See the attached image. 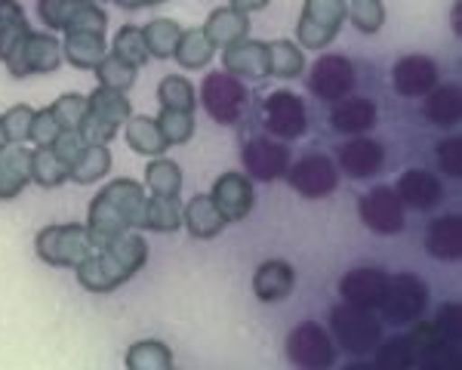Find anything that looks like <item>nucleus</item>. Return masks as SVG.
I'll return each instance as SVG.
<instances>
[{
  "mask_svg": "<svg viewBox=\"0 0 462 370\" xmlns=\"http://www.w3.org/2000/svg\"><path fill=\"white\" fill-rule=\"evenodd\" d=\"M84 0H37V13H41V22L53 32H69L74 13Z\"/></svg>",
  "mask_w": 462,
  "mask_h": 370,
  "instance_id": "obj_45",
  "label": "nucleus"
},
{
  "mask_svg": "<svg viewBox=\"0 0 462 370\" xmlns=\"http://www.w3.org/2000/svg\"><path fill=\"white\" fill-rule=\"evenodd\" d=\"M426 247L435 259L453 263L462 256V219L459 217H441L429 226Z\"/></svg>",
  "mask_w": 462,
  "mask_h": 370,
  "instance_id": "obj_27",
  "label": "nucleus"
},
{
  "mask_svg": "<svg viewBox=\"0 0 462 370\" xmlns=\"http://www.w3.org/2000/svg\"><path fill=\"white\" fill-rule=\"evenodd\" d=\"M143 34L148 43V53L154 59H170L176 53L179 37H182V25L173 19H154L143 28Z\"/></svg>",
  "mask_w": 462,
  "mask_h": 370,
  "instance_id": "obj_36",
  "label": "nucleus"
},
{
  "mask_svg": "<svg viewBox=\"0 0 462 370\" xmlns=\"http://www.w3.org/2000/svg\"><path fill=\"white\" fill-rule=\"evenodd\" d=\"M28 25L25 10H22L19 0H0V34L10 32V28Z\"/></svg>",
  "mask_w": 462,
  "mask_h": 370,
  "instance_id": "obj_53",
  "label": "nucleus"
},
{
  "mask_svg": "<svg viewBox=\"0 0 462 370\" xmlns=\"http://www.w3.org/2000/svg\"><path fill=\"white\" fill-rule=\"evenodd\" d=\"M34 250L43 263L59 265V269H78L84 259L93 254V241H89L87 226L69 222V226H47L37 232Z\"/></svg>",
  "mask_w": 462,
  "mask_h": 370,
  "instance_id": "obj_4",
  "label": "nucleus"
},
{
  "mask_svg": "<svg viewBox=\"0 0 462 370\" xmlns=\"http://www.w3.org/2000/svg\"><path fill=\"white\" fill-rule=\"evenodd\" d=\"M250 93L241 78L228 71H213L200 84V106L216 124H237L247 111Z\"/></svg>",
  "mask_w": 462,
  "mask_h": 370,
  "instance_id": "obj_6",
  "label": "nucleus"
},
{
  "mask_svg": "<svg viewBox=\"0 0 462 370\" xmlns=\"http://www.w3.org/2000/svg\"><path fill=\"white\" fill-rule=\"evenodd\" d=\"M394 191H398L401 204L413 207V210H431L444 198L441 180L435 173H429V170H407L398 180V189Z\"/></svg>",
  "mask_w": 462,
  "mask_h": 370,
  "instance_id": "obj_22",
  "label": "nucleus"
},
{
  "mask_svg": "<svg viewBox=\"0 0 462 370\" xmlns=\"http://www.w3.org/2000/svg\"><path fill=\"white\" fill-rule=\"evenodd\" d=\"M222 65L241 80H263L268 78V43L244 37L222 50Z\"/></svg>",
  "mask_w": 462,
  "mask_h": 370,
  "instance_id": "obj_17",
  "label": "nucleus"
},
{
  "mask_svg": "<svg viewBox=\"0 0 462 370\" xmlns=\"http://www.w3.org/2000/svg\"><path fill=\"white\" fill-rule=\"evenodd\" d=\"M346 16V0H305L300 25H296L300 43L305 50H324L339 34Z\"/></svg>",
  "mask_w": 462,
  "mask_h": 370,
  "instance_id": "obj_8",
  "label": "nucleus"
},
{
  "mask_svg": "<svg viewBox=\"0 0 462 370\" xmlns=\"http://www.w3.org/2000/svg\"><path fill=\"white\" fill-rule=\"evenodd\" d=\"M126 121H130V102L124 99V93L96 87L87 96V117L80 124V133L89 145H108Z\"/></svg>",
  "mask_w": 462,
  "mask_h": 370,
  "instance_id": "obj_3",
  "label": "nucleus"
},
{
  "mask_svg": "<svg viewBox=\"0 0 462 370\" xmlns=\"http://www.w3.org/2000/svg\"><path fill=\"white\" fill-rule=\"evenodd\" d=\"M213 201L228 222H241L253 210V182L244 173H222L213 182Z\"/></svg>",
  "mask_w": 462,
  "mask_h": 370,
  "instance_id": "obj_16",
  "label": "nucleus"
},
{
  "mask_svg": "<svg viewBox=\"0 0 462 370\" xmlns=\"http://www.w3.org/2000/svg\"><path fill=\"white\" fill-rule=\"evenodd\" d=\"M87 145L89 143L84 139V133H80V130H62V133H59V139L50 148H53V152L59 154V161H62V164L71 170L80 158H84Z\"/></svg>",
  "mask_w": 462,
  "mask_h": 370,
  "instance_id": "obj_49",
  "label": "nucleus"
},
{
  "mask_svg": "<svg viewBox=\"0 0 462 370\" xmlns=\"http://www.w3.org/2000/svg\"><path fill=\"white\" fill-rule=\"evenodd\" d=\"M330 328L337 343L352 355H370L383 343V321L370 309H355L342 302L330 312Z\"/></svg>",
  "mask_w": 462,
  "mask_h": 370,
  "instance_id": "obj_5",
  "label": "nucleus"
},
{
  "mask_svg": "<svg viewBox=\"0 0 462 370\" xmlns=\"http://www.w3.org/2000/svg\"><path fill=\"white\" fill-rule=\"evenodd\" d=\"M126 145L136 154H148V158H161L167 152V139L158 127V121L148 115H136L126 121Z\"/></svg>",
  "mask_w": 462,
  "mask_h": 370,
  "instance_id": "obj_28",
  "label": "nucleus"
},
{
  "mask_svg": "<svg viewBox=\"0 0 462 370\" xmlns=\"http://www.w3.org/2000/svg\"><path fill=\"white\" fill-rule=\"evenodd\" d=\"M93 4H96V0H93Z\"/></svg>",
  "mask_w": 462,
  "mask_h": 370,
  "instance_id": "obj_58",
  "label": "nucleus"
},
{
  "mask_svg": "<svg viewBox=\"0 0 462 370\" xmlns=\"http://www.w3.org/2000/svg\"><path fill=\"white\" fill-rule=\"evenodd\" d=\"M241 161L247 167V173L253 180L259 182H274L287 173L290 167V152L284 145L272 143L265 136H256V139H247L241 148Z\"/></svg>",
  "mask_w": 462,
  "mask_h": 370,
  "instance_id": "obj_15",
  "label": "nucleus"
},
{
  "mask_svg": "<svg viewBox=\"0 0 462 370\" xmlns=\"http://www.w3.org/2000/svg\"><path fill=\"white\" fill-rule=\"evenodd\" d=\"M355 87V65L348 62L346 56H320L315 65H311L309 74V90L324 102H339L352 93Z\"/></svg>",
  "mask_w": 462,
  "mask_h": 370,
  "instance_id": "obj_14",
  "label": "nucleus"
},
{
  "mask_svg": "<svg viewBox=\"0 0 462 370\" xmlns=\"http://www.w3.org/2000/svg\"><path fill=\"white\" fill-rule=\"evenodd\" d=\"M293 284H296V272L284 259H268V263L256 269V275H253V293L263 302L287 300L293 293Z\"/></svg>",
  "mask_w": 462,
  "mask_h": 370,
  "instance_id": "obj_23",
  "label": "nucleus"
},
{
  "mask_svg": "<svg viewBox=\"0 0 462 370\" xmlns=\"http://www.w3.org/2000/svg\"><path fill=\"white\" fill-rule=\"evenodd\" d=\"M376 367L383 370H407L416 367V355L410 337H392L376 346Z\"/></svg>",
  "mask_w": 462,
  "mask_h": 370,
  "instance_id": "obj_41",
  "label": "nucleus"
},
{
  "mask_svg": "<svg viewBox=\"0 0 462 370\" xmlns=\"http://www.w3.org/2000/svg\"><path fill=\"white\" fill-rule=\"evenodd\" d=\"M108 170H111V152H108V148L106 145H87L84 158L71 167L69 180H74L78 185H93V182H99Z\"/></svg>",
  "mask_w": 462,
  "mask_h": 370,
  "instance_id": "obj_38",
  "label": "nucleus"
},
{
  "mask_svg": "<svg viewBox=\"0 0 462 370\" xmlns=\"http://www.w3.org/2000/svg\"><path fill=\"white\" fill-rule=\"evenodd\" d=\"M204 34L213 47L226 50V47H231V43L250 37V16L241 10H231V6H226V10H216V13H210V19H207Z\"/></svg>",
  "mask_w": 462,
  "mask_h": 370,
  "instance_id": "obj_25",
  "label": "nucleus"
},
{
  "mask_svg": "<svg viewBox=\"0 0 462 370\" xmlns=\"http://www.w3.org/2000/svg\"><path fill=\"white\" fill-rule=\"evenodd\" d=\"M145 210V189L133 180H115L108 182L89 204L87 232L93 247H106L108 241L121 238L133 226H143Z\"/></svg>",
  "mask_w": 462,
  "mask_h": 370,
  "instance_id": "obj_1",
  "label": "nucleus"
},
{
  "mask_svg": "<svg viewBox=\"0 0 462 370\" xmlns=\"http://www.w3.org/2000/svg\"><path fill=\"white\" fill-rule=\"evenodd\" d=\"M161 4H167V0H148V6H161Z\"/></svg>",
  "mask_w": 462,
  "mask_h": 370,
  "instance_id": "obj_57",
  "label": "nucleus"
},
{
  "mask_svg": "<svg viewBox=\"0 0 462 370\" xmlns=\"http://www.w3.org/2000/svg\"><path fill=\"white\" fill-rule=\"evenodd\" d=\"M59 133H62V127H59L53 108H41L34 111V121H32V130H28V139L37 145V148H47L53 145L59 139Z\"/></svg>",
  "mask_w": 462,
  "mask_h": 370,
  "instance_id": "obj_50",
  "label": "nucleus"
},
{
  "mask_svg": "<svg viewBox=\"0 0 462 370\" xmlns=\"http://www.w3.org/2000/svg\"><path fill=\"white\" fill-rule=\"evenodd\" d=\"M305 69V56L293 41H274L268 43V74L272 78H296Z\"/></svg>",
  "mask_w": 462,
  "mask_h": 370,
  "instance_id": "obj_35",
  "label": "nucleus"
},
{
  "mask_svg": "<svg viewBox=\"0 0 462 370\" xmlns=\"http://www.w3.org/2000/svg\"><path fill=\"white\" fill-rule=\"evenodd\" d=\"M361 222L376 235H398L404 228V204H401L398 191L389 185H379V189L367 191L357 204Z\"/></svg>",
  "mask_w": 462,
  "mask_h": 370,
  "instance_id": "obj_13",
  "label": "nucleus"
},
{
  "mask_svg": "<svg viewBox=\"0 0 462 370\" xmlns=\"http://www.w3.org/2000/svg\"><path fill=\"white\" fill-rule=\"evenodd\" d=\"M385 284H389V275H385V272L355 269V272H348V275L339 281V293H342V300H346L348 306L376 312L379 302H383Z\"/></svg>",
  "mask_w": 462,
  "mask_h": 370,
  "instance_id": "obj_18",
  "label": "nucleus"
},
{
  "mask_svg": "<svg viewBox=\"0 0 462 370\" xmlns=\"http://www.w3.org/2000/svg\"><path fill=\"white\" fill-rule=\"evenodd\" d=\"M145 182H148V189H152V195L179 198V191H182V170H179L176 161L158 158V161H152V164H148Z\"/></svg>",
  "mask_w": 462,
  "mask_h": 370,
  "instance_id": "obj_37",
  "label": "nucleus"
},
{
  "mask_svg": "<svg viewBox=\"0 0 462 370\" xmlns=\"http://www.w3.org/2000/svg\"><path fill=\"white\" fill-rule=\"evenodd\" d=\"M213 43L207 41L204 28H191V32H182L176 43V62L182 65V69H204L207 62L213 59Z\"/></svg>",
  "mask_w": 462,
  "mask_h": 370,
  "instance_id": "obj_32",
  "label": "nucleus"
},
{
  "mask_svg": "<svg viewBox=\"0 0 462 370\" xmlns=\"http://www.w3.org/2000/svg\"><path fill=\"white\" fill-rule=\"evenodd\" d=\"M32 121H34V108L32 106H13L0 115V136L4 143L16 145V143H25L28 139V130H32Z\"/></svg>",
  "mask_w": 462,
  "mask_h": 370,
  "instance_id": "obj_44",
  "label": "nucleus"
},
{
  "mask_svg": "<svg viewBox=\"0 0 462 370\" xmlns=\"http://www.w3.org/2000/svg\"><path fill=\"white\" fill-rule=\"evenodd\" d=\"M438 164L447 176H453V180H459L462 176V143L457 136L450 139H441L438 143Z\"/></svg>",
  "mask_w": 462,
  "mask_h": 370,
  "instance_id": "obj_52",
  "label": "nucleus"
},
{
  "mask_svg": "<svg viewBox=\"0 0 462 370\" xmlns=\"http://www.w3.org/2000/svg\"><path fill=\"white\" fill-rule=\"evenodd\" d=\"M106 25H108V16L106 10H102L99 4H93V0H84V4L78 6V13H74L69 32H89V34H106Z\"/></svg>",
  "mask_w": 462,
  "mask_h": 370,
  "instance_id": "obj_48",
  "label": "nucleus"
},
{
  "mask_svg": "<svg viewBox=\"0 0 462 370\" xmlns=\"http://www.w3.org/2000/svg\"><path fill=\"white\" fill-rule=\"evenodd\" d=\"M383 161L385 152L376 139L357 136L339 148V170L348 180H370V176H376L383 170Z\"/></svg>",
  "mask_w": 462,
  "mask_h": 370,
  "instance_id": "obj_20",
  "label": "nucleus"
},
{
  "mask_svg": "<svg viewBox=\"0 0 462 370\" xmlns=\"http://www.w3.org/2000/svg\"><path fill=\"white\" fill-rule=\"evenodd\" d=\"M348 19H352V25L357 28V32L376 34L379 28H383V22H385L383 0H355L352 10H348Z\"/></svg>",
  "mask_w": 462,
  "mask_h": 370,
  "instance_id": "obj_47",
  "label": "nucleus"
},
{
  "mask_svg": "<svg viewBox=\"0 0 462 370\" xmlns=\"http://www.w3.org/2000/svg\"><path fill=\"white\" fill-rule=\"evenodd\" d=\"M115 4L124 10H139V6H148V0H115Z\"/></svg>",
  "mask_w": 462,
  "mask_h": 370,
  "instance_id": "obj_55",
  "label": "nucleus"
},
{
  "mask_svg": "<svg viewBox=\"0 0 462 370\" xmlns=\"http://www.w3.org/2000/svg\"><path fill=\"white\" fill-rule=\"evenodd\" d=\"M287 182L293 191H300L302 198H327L330 191H337L339 185V170L327 154H305L296 164L287 167Z\"/></svg>",
  "mask_w": 462,
  "mask_h": 370,
  "instance_id": "obj_11",
  "label": "nucleus"
},
{
  "mask_svg": "<svg viewBox=\"0 0 462 370\" xmlns=\"http://www.w3.org/2000/svg\"><path fill=\"white\" fill-rule=\"evenodd\" d=\"M453 32H457V34L462 32V25H459V4L453 6Z\"/></svg>",
  "mask_w": 462,
  "mask_h": 370,
  "instance_id": "obj_56",
  "label": "nucleus"
},
{
  "mask_svg": "<svg viewBox=\"0 0 462 370\" xmlns=\"http://www.w3.org/2000/svg\"><path fill=\"white\" fill-rule=\"evenodd\" d=\"M182 222H185V228H189L191 238L207 241V238H216V235L226 228L228 219L222 217V210L216 207V201L210 195H195L189 204H185Z\"/></svg>",
  "mask_w": 462,
  "mask_h": 370,
  "instance_id": "obj_24",
  "label": "nucleus"
},
{
  "mask_svg": "<svg viewBox=\"0 0 462 370\" xmlns=\"http://www.w3.org/2000/svg\"><path fill=\"white\" fill-rule=\"evenodd\" d=\"M126 367L130 370H170L173 367V352L161 339H143L133 343L126 352Z\"/></svg>",
  "mask_w": 462,
  "mask_h": 370,
  "instance_id": "obj_33",
  "label": "nucleus"
},
{
  "mask_svg": "<svg viewBox=\"0 0 462 370\" xmlns=\"http://www.w3.org/2000/svg\"><path fill=\"white\" fill-rule=\"evenodd\" d=\"M32 182V152L19 145H0V201H13Z\"/></svg>",
  "mask_w": 462,
  "mask_h": 370,
  "instance_id": "obj_21",
  "label": "nucleus"
},
{
  "mask_svg": "<svg viewBox=\"0 0 462 370\" xmlns=\"http://www.w3.org/2000/svg\"><path fill=\"white\" fill-rule=\"evenodd\" d=\"M179 226H182L179 198H161V195L145 198L143 228H152V232H176Z\"/></svg>",
  "mask_w": 462,
  "mask_h": 370,
  "instance_id": "obj_31",
  "label": "nucleus"
},
{
  "mask_svg": "<svg viewBox=\"0 0 462 370\" xmlns=\"http://www.w3.org/2000/svg\"><path fill=\"white\" fill-rule=\"evenodd\" d=\"M268 0H231V10H241V13H256V10H265Z\"/></svg>",
  "mask_w": 462,
  "mask_h": 370,
  "instance_id": "obj_54",
  "label": "nucleus"
},
{
  "mask_svg": "<svg viewBox=\"0 0 462 370\" xmlns=\"http://www.w3.org/2000/svg\"><path fill=\"white\" fill-rule=\"evenodd\" d=\"M392 84L401 96H410V99L426 96L438 84V65L429 56H404L394 62Z\"/></svg>",
  "mask_w": 462,
  "mask_h": 370,
  "instance_id": "obj_19",
  "label": "nucleus"
},
{
  "mask_svg": "<svg viewBox=\"0 0 462 370\" xmlns=\"http://www.w3.org/2000/svg\"><path fill=\"white\" fill-rule=\"evenodd\" d=\"M287 358L293 361L296 367H309V370L333 367V361H337V346H333L330 333L320 328V324L305 321L300 328L290 330Z\"/></svg>",
  "mask_w": 462,
  "mask_h": 370,
  "instance_id": "obj_9",
  "label": "nucleus"
},
{
  "mask_svg": "<svg viewBox=\"0 0 462 370\" xmlns=\"http://www.w3.org/2000/svg\"><path fill=\"white\" fill-rule=\"evenodd\" d=\"M429 306V287L416 275H394L385 284L379 312L389 324H413L420 321Z\"/></svg>",
  "mask_w": 462,
  "mask_h": 370,
  "instance_id": "obj_7",
  "label": "nucleus"
},
{
  "mask_svg": "<svg viewBox=\"0 0 462 370\" xmlns=\"http://www.w3.org/2000/svg\"><path fill=\"white\" fill-rule=\"evenodd\" d=\"M115 53L124 59V62H130L133 69H139V65L148 62V43H145V34L143 28L136 25H124L121 32L115 37Z\"/></svg>",
  "mask_w": 462,
  "mask_h": 370,
  "instance_id": "obj_43",
  "label": "nucleus"
},
{
  "mask_svg": "<svg viewBox=\"0 0 462 370\" xmlns=\"http://www.w3.org/2000/svg\"><path fill=\"white\" fill-rule=\"evenodd\" d=\"M148 259V244L143 235H121L108 241L106 247L93 250L84 263L78 265V281L89 293L117 291L124 281H130Z\"/></svg>",
  "mask_w": 462,
  "mask_h": 370,
  "instance_id": "obj_2",
  "label": "nucleus"
},
{
  "mask_svg": "<svg viewBox=\"0 0 462 370\" xmlns=\"http://www.w3.org/2000/svg\"><path fill=\"white\" fill-rule=\"evenodd\" d=\"M426 117L435 127H453L462 115V93L457 84L431 87L426 93Z\"/></svg>",
  "mask_w": 462,
  "mask_h": 370,
  "instance_id": "obj_29",
  "label": "nucleus"
},
{
  "mask_svg": "<svg viewBox=\"0 0 462 370\" xmlns=\"http://www.w3.org/2000/svg\"><path fill=\"white\" fill-rule=\"evenodd\" d=\"M158 99H161V108L189 111V115L198 106V93H195V87H191V80L179 78V74H170V78L161 80Z\"/></svg>",
  "mask_w": 462,
  "mask_h": 370,
  "instance_id": "obj_39",
  "label": "nucleus"
},
{
  "mask_svg": "<svg viewBox=\"0 0 462 370\" xmlns=\"http://www.w3.org/2000/svg\"><path fill=\"white\" fill-rule=\"evenodd\" d=\"M96 78H99V87L126 93L136 84V69H133L130 62H124L117 53H111V56H102V62L96 65Z\"/></svg>",
  "mask_w": 462,
  "mask_h": 370,
  "instance_id": "obj_40",
  "label": "nucleus"
},
{
  "mask_svg": "<svg viewBox=\"0 0 462 370\" xmlns=\"http://www.w3.org/2000/svg\"><path fill=\"white\" fill-rule=\"evenodd\" d=\"M50 108H53V115L62 130H80V124H84V117H87V96L65 93V96H59Z\"/></svg>",
  "mask_w": 462,
  "mask_h": 370,
  "instance_id": "obj_46",
  "label": "nucleus"
},
{
  "mask_svg": "<svg viewBox=\"0 0 462 370\" xmlns=\"http://www.w3.org/2000/svg\"><path fill=\"white\" fill-rule=\"evenodd\" d=\"M158 127L167 139V145H182L195 136V115L189 111H173V108H161V115L154 117Z\"/></svg>",
  "mask_w": 462,
  "mask_h": 370,
  "instance_id": "obj_42",
  "label": "nucleus"
},
{
  "mask_svg": "<svg viewBox=\"0 0 462 370\" xmlns=\"http://www.w3.org/2000/svg\"><path fill=\"white\" fill-rule=\"evenodd\" d=\"M333 130L339 133H364L370 130L376 124V106L370 99H364V96H346V99H339L337 106H333Z\"/></svg>",
  "mask_w": 462,
  "mask_h": 370,
  "instance_id": "obj_26",
  "label": "nucleus"
},
{
  "mask_svg": "<svg viewBox=\"0 0 462 370\" xmlns=\"http://www.w3.org/2000/svg\"><path fill=\"white\" fill-rule=\"evenodd\" d=\"M62 65V47L50 34L32 32L25 41L6 59V69L13 78H28V74H50Z\"/></svg>",
  "mask_w": 462,
  "mask_h": 370,
  "instance_id": "obj_10",
  "label": "nucleus"
},
{
  "mask_svg": "<svg viewBox=\"0 0 462 370\" xmlns=\"http://www.w3.org/2000/svg\"><path fill=\"white\" fill-rule=\"evenodd\" d=\"M435 328L441 330V337L447 343H453V346L462 343V309L457 302H444V306L438 309Z\"/></svg>",
  "mask_w": 462,
  "mask_h": 370,
  "instance_id": "obj_51",
  "label": "nucleus"
},
{
  "mask_svg": "<svg viewBox=\"0 0 462 370\" xmlns=\"http://www.w3.org/2000/svg\"><path fill=\"white\" fill-rule=\"evenodd\" d=\"M263 124H265V130L278 139H300L305 127H309V115H305V106L296 93L274 90L265 96Z\"/></svg>",
  "mask_w": 462,
  "mask_h": 370,
  "instance_id": "obj_12",
  "label": "nucleus"
},
{
  "mask_svg": "<svg viewBox=\"0 0 462 370\" xmlns=\"http://www.w3.org/2000/svg\"><path fill=\"white\" fill-rule=\"evenodd\" d=\"M71 170L59 161V154L53 148H37L32 152V180L41 185V189H59L62 182H69Z\"/></svg>",
  "mask_w": 462,
  "mask_h": 370,
  "instance_id": "obj_34",
  "label": "nucleus"
},
{
  "mask_svg": "<svg viewBox=\"0 0 462 370\" xmlns=\"http://www.w3.org/2000/svg\"><path fill=\"white\" fill-rule=\"evenodd\" d=\"M62 56L69 59L74 69H96L106 56V41L102 34H89V32H69L62 43Z\"/></svg>",
  "mask_w": 462,
  "mask_h": 370,
  "instance_id": "obj_30",
  "label": "nucleus"
}]
</instances>
